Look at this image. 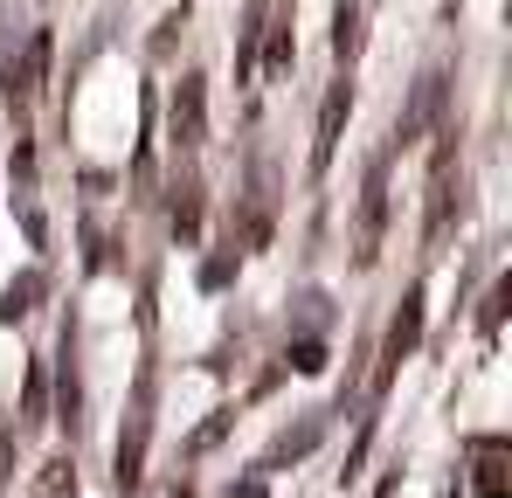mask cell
<instances>
[{"label": "cell", "mask_w": 512, "mask_h": 498, "mask_svg": "<svg viewBox=\"0 0 512 498\" xmlns=\"http://www.w3.org/2000/svg\"><path fill=\"white\" fill-rule=\"evenodd\" d=\"M381 236H388V166H367V187H360V215H353V263L367 270L381 256Z\"/></svg>", "instance_id": "6da1fadb"}, {"label": "cell", "mask_w": 512, "mask_h": 498, "mask_svg": "<svg viewBox=\"0 0 512 498\" xmlns=\"http://www.w3.org/2000/svg\"><path fill=\"white\" fill-rule=\"evenodd\" d=\"M201 139H208V83L180 77V90H173V146L194 153Z\"/></svg>", "instance_id": "7a4b0ae2"}, {"label": "cell", "mask_w": 512, "mask_h": 498, "mask_svg": "<svg viewBox=\"0 0 512 498\" xmlns=\"http://www.w3.org/2000/svg\"><path fill=\"white\" fill-rule=\"evenodd\" d=\"M346 111H353V83H333L326 104H319V139H312V173H326L333 153H340V132H346Z\"/></svg>", "instance_id": "3957f363"}, {"label": "cell", "mask_w": 512, "mask_h": 498, "mask_svg": "<svg viewBox=\"0 0 512 498\" xmlns=\"http://www.w3.org/2000/svg\"><path fill=\"white\" fill-rule=\"evenodd\" d=\"M416 339H423V291H409L402 298V312H395V326H388V346H381V388L395 381V367L416 353Z\"/></svg>", "instance_id": "277c9868"}, {"label": "cell", "mask_w": 512, "mask_h": 498, "mask_svg": "<svg viewBox=\"0 0 512 498\" xmlns=\"http://www.w3.org/2000/svg\"><path fill=\"white\" fill-rule=\"evenodd\" d=\"M146 395H153V388L139 381V415H132V429L118 436V492H139V478H146V429H153V422H146Z\"/></svg>", "instance_id": "5b68a950"}, {"label": "cell", "mask_w": 512, "mask_h": 498, "mask_svg": "<svg viewBox=\"0 0 512 498\" xmlns=\"http://www.w3.org/2000/svg\"><path fill=\"white\" fill-rule=\"evenodd\" d=\"M42 70H49V35H35L21 49V63H7V104H28L42 90Z\"/></svg>", "instance_id": "8992f818"}, {"label": "cell", "mask_w": 512, "mask_h": 498, "mask_svg": "<svg viewBox=\"0 0 512 498\" xmlns=\"http://www.w3.org/2000/svg\"><path fill=\"white\" fill-rule=\"evenodd\" d=\"M471 457H478V492H485V498H506L512 492V485H506V443H499V436H485Z\"/></svg>", "instance_id": "52a82bcc"}, {"label": "cell", "mask_w": 512, "mask_h": 498, "mask_svg": "<svg viewBox=\"0 0 512 498\" xmlns=\"http://www.w3.org/2000/svg\"><path fill=\"white\" fill-rule=\"evenodd\" d=\"M173 236H180V243H194V236H201V187H194V180H180V187H173Z\"/></svg>", "instance_id": "ba28073f"}, {"label": "cell", "mask_w": 512, "mask_h": 498, "mask_svg": "<svg viewBox=\"0 0 512 498\" xmlns=\"http://www.w3.org/2000/svg\"><path fill=\"white\" fill-rule=\"evenodd\" d=\"M35 298H42V270H21V277L0 291V319H28V312H35Z\"/></svg>", "instance_id": "9c48e42d"}, {"label": "cell", "mask_w": 512, "mask_h": 498, "mask_svg": "<svg viewBox=\"0 0 512 498\" xmlns=\"http://www.w3.org/2000/svg\"><path fill=\"white\" fill-rule=\"evenodd\" d=\"M256 42H263V0H250V28H243V56H236V77H256Z\"/></svg>", "instance_id": "30bf717a"}, {"label": "cell", "mask_w": 512, "mask_h": 498, "mask_svg": "<svg viewBox=\"0 0 512 498\" xmlns=\"http://www.w3.org/2000/svg\"><path fill=\"white\" fill-rule=\"evenodd\" d=\"M42 498H77V471H70V457H56V464L42 471Z\"/></svg>", "instance_id": "8fae6325"}, {"label": "cell", "mask_w": 512, "mask_h": 498, "mask_svg": "<svg viewBox=\"0 0 512 498\" xmlns=\"http://www.w3.org/2000/svg\"><path fill=\"white\" fill-rule=\"evenodd\" d=\"M42 422V367H28V388H21V422L14 429H35Z\"/></svg>", "instance_id": "7c38bea8"}, {"label": "cell", "mask_w": 512, "mask_h": 498, "mask_svg": "<svg viewBox=\"0 0 512 498\" xmlns=\"http://www.w3.org/2000/svg\"><path fill=\"white\" fill-rule=\"evenodd\" d=\"M333 49H340V56L360 49V7H353V0H340V35H333Z\"/></svg>", "instance_id": "4fadbf2b"}, {"label": "cell", "mask_w": 512, "mask_h": 498, "mask_svg": "<svg viewBox=\"0 0 512 498\" xmlns=\"http://www.w3.org/2000/svg\"><path fill=\"white\" fill-rule=\"evenodd\" d=\"M291 367H298V374H326V346H319V339H298V346H291Z\"/></svg>", "instance_id": "5bb4252c"}, {"label": "cell", "mask_w": 512, "mask_h": 498, "mask_svg": "<svg viewBox=\"0 0 512 498\" xmlns=\"http://www.w3.org/2000/svg\"><path fill=\"white\" fill-rule=\"evenodd\" d=\"M506 305H512V284H492V298H485V332H499Z\"/></svg>", "instance_id": "9a60e30c"}, {"label": "cell", "mask_w": 512, "mask_h": 498, "mask_svg": "<svg viewBox=\"0 0 512 498\" xmlns=\"http://www.w3.org/2000/svg\"><path fill=\"white\" fill-rule=\"evenodd\" d=\"M14 436H21V429L0 422V485H7V471H14Z\"/></svg>", "instance_id": "2e32d148"}, {"label": "cell", "mask_w": 512, "mask_h": 498, "mask_svg": "<svg viewBox=\"0 0 512 498\" xmlns=\"http://www.w3.org/2000/svg\"><path fill=\"white\" fill-rule=\"evenodd\" d=\"M229 263H236V256H215V263L201 270V284H208V291H215V284H229Z\"/></svg>", "instance_id": "e0dca14e"}, {"label": "cell", "mask_w": 512, "mask_h": 498, "mask_svg": "<svg viewBox=\"0 0 512 498\" xmlns=\"http://www.w3.org/2000/svg\"><path fill=\"white\" fill-rule=\"evenodd\" d=\"M222 429H229V415H215L208 429H194V450H208V443H222Z\"/></svg>", "instance_id": "ac0fdd59"}, {"label": "cell", "mask_w": 512, "mask_h": 498, "mask_svg": "<svg viewBox=\"0 0 512 498\" xmlns=\"http://www.w3.org/2000/svg\"><path fill=\"white\" fill-rule=\"evenodd\" d=\"M173 498H194V492H187V485H180V492H173Z\"/></svg>", "instance_id": "d6986e66"}]
</instances>
